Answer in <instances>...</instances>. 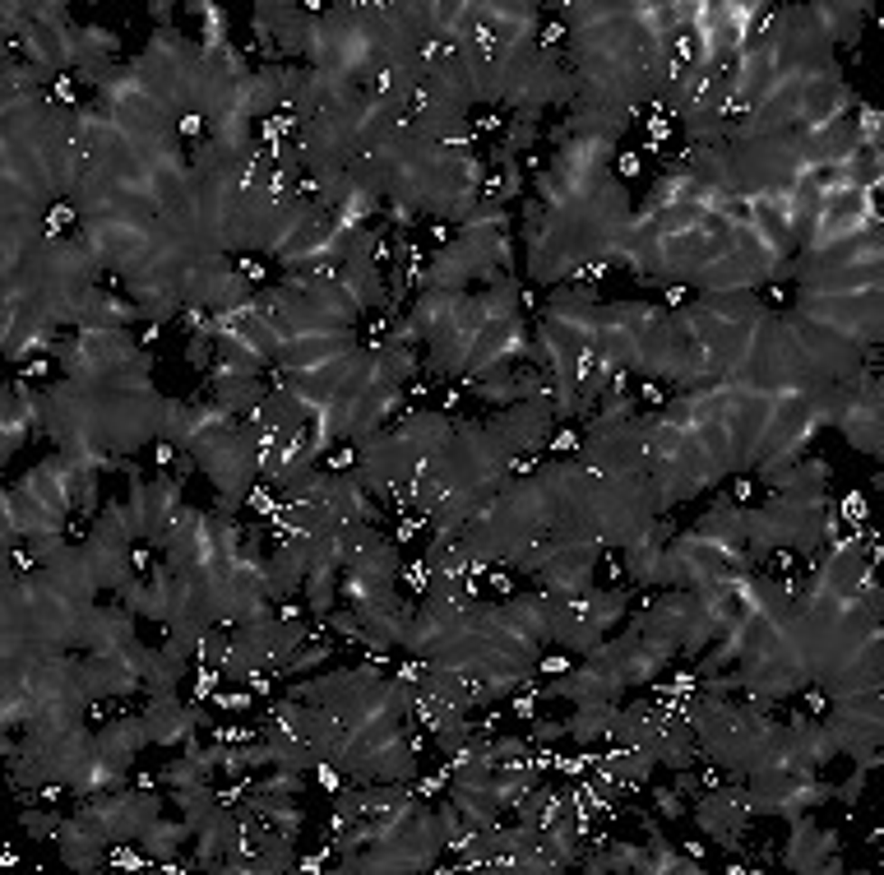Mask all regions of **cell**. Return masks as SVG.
I'll return each instance as SVG.
<instances>
[{
    "instance_id": "obj_1",
    "label": "cell",
    "mask_w": 884,
    "mask_h": 875,
    "mask_svg": "<svg viewBox=\"0 0 884 875\" xmlns=\"http://www.w3.org/2000/svg\"><path fill=\"white\" fill-rule=\"evenodd\" d=\"M551 413L542 404H509V408H496L487 417V431L496 435V445L514 459V454H547V441H551Z\"/></svg>"
},
{
    "instance_id": "obj_2",
    "label": "cell",
    "mask_w": 884,
    "mask_h": 875,
    "mask_svg": "<svg viewBox=\"0 0 884 875\" xmlns=\"http://www.w3.org/2000/svg\"><path fill=\"white\" fill-rule=\"evenodd\" d=\"M829 852H842V839H838V829H824V824L815 820V811H811V815H796V820H792V833H787V843L778 848V861H783L787 870H806V875H815L820 861H824Z\"/></svg>"
},
{
    "instance_id": "obj_3",
    "label": "cell",
    "mask_w": 884,
    "mask_h": 875,
    "mask_svg": "<svg viewBox=\"0 0 884 875\" xmlns=\"http://www.w3.org/2000/svg\"><path fill=\"white\" fill-rule=\"evenodd\" d=\"M148 741H153V732H148V723H144V713H116V718H107V723L93 732V746H98L102 755H111V760H126V765H135V755H139Z\"/></svg>"
},
{
    "instance_id": "obj_4",
    "label": "cell",
    "mask_w": 884,
    "mask_h": 875,
    "mask_svg": "<svg viewBox=\"0 0 884 875\" xmlns=\"http://www.w3.org/2000/svg\"><path fill=\"white\" fill-rule=\"evenodd\" d=\"M616 723H621V704H612V699L575 704V713L566 718V737L575 746H597V741H612L616 737Z\"/></svg>"
},
{
    "instance_id": "obj_5",
    "label": "cell",
    "mask_w": 884,
    "mask_h": 875,
    "mask_svg": "<svg viewBox=\"0 0 884 875\" xmlns=\"http://www.w3.org/2000/svg\"><path fill=\"white\" fill-rule=\"evenodd\" d=\"M185 839H190V824H185V820H153V824L144 829L139 848L148 852L153 866H163V861H176V857H181V843H185Z\"/></svg>"
},
{
    "instance_id": "obj_6",
    "label": "cell",
    "mask_w": 884,
    "mask_h": 875,
    "mask_svg": "<svg viewBox=\"0 0 884 875\" xmlns=\"http://www.w3.org/2000/svg\"><path fill=\"white\" fill-rule=\"evenodd\" d=\"M325 662H334V640H306L283 667H278V681H297V676H310Z\"/></svg>"
},
{
    "instance_id": "obj_7",
    "label": "cell",
    "mask_w": 884,
    "mask_h": 875,
    "mask_svg": "<svg viewBox=\"0 0 884 875\" xmlns=\"http://www.w3.org/2000/svg\"><path fill=\"white\" fill-rule=\"evenodd\" d=\"M255 787H260V792H278V797H301V787H306V774L269 765V774H260V778H255Z\"/></svg>"
},
{
    "instance_id": "obj_8",
    "label": "cell",
    "mask_w": 884,
    "mask_h": 875,
    "mask_svg": "<svg viewBox=\"0 0 884 875\" xmlns=\"http://www.w3.org/2000/svg\"><path fill=\"white\" fill-rule=\"evenodd\" d=\"M833 514L842 524H870V496L866 491H848V496H838V505H833Z\"/></svg>"
},
{
    "instance_id": "obj_9",
    "label": "cell",
    "mask_w": 884,
    "mask_h": 875,
    "mask_svg": "<svg viewBox=\"0 0 884 875\" xmlns=\"http://www.w3.org/2000/svg\"><path fill=\"white\" fill-rule=\"evenodd\" d=\"M653 811H658L667 824H676V820H686V815H690V802L680 797L676 787H653Z\"/></svg>"
},
{
    "instance_id": "obj_10",
    "label": "cell",
    "mask_w": 884,
    "mask_h": 875,
    "mask_svg": "<svg viewBox=\"0 0 884 875\" xmlns=\"http://www.w3.org/2000/svg\"><path fill=\"white\" fill-rule=\"evenodd\" d=\"M185 362H190L195 371H209V366L218 362V343H214L209 334H185Z\"/></svg>"
},
{
    "instance_id": "obj_11",
    "label": "cell",
    "mask_w": 884,
    "mask_h": 875,
    "mask_svg": "<svg viewBox=\"0 0 884 875\" xmlns=\"http://www.w3.org/2000/svg\"><path fill=\"white\" fill-rule=\"evenodd\" d=\"M560 741H570L566 737V718H537L528 723V746H560Z\"/></svg>"
},
{
    "instance_id": "obj_12",
    "label": "cell",
    "mask_w": 884,
    "mask_h": 875,
    "mask_svg": "<svg viewBox=\"0 0 884 875\" xmlns=\"http://www.w3.org/2000/svg\"><path fill=\"white\" fill-rule=\"evenodd\" d=\"M214 709H223V713H251L255 709V690L251 686H236V690H214V699H209Z\"/></svg>"
},
{
    "instance_id": "obj_13",
    "label": "cell",
    "mask_w": 884,
    "mask_h": 875,
    "mask_svg": "<svg viewBox=\"0 0 884 875\" xmlns=\"http://www.w3.org/2000/svg\"><path fill=\"white\" fill-rule=\"evenodd\" d=\"M533 746H528V737H491V760L496 765H509V760H524V755H528Z\"/></svg>"
},
{
    "instance_id": "obj_14",
    "label": "cell",
    "mask_w": 884,
    "mask_h": 875,
    "mask_svg": "<svg viewBox=\"0 0 884 875\" xmlns=\"http://www.w3.org/2000/svg\"><path fill=\"white\" fill-rule=\"evenodd\" d=\"M866 774H870V769H861V765H857L848 783H838V787H833V802H842L848 811H857V802H861V787H866Z\"/></svg>"
},
{
    "instance_id": "obj_15",
    "label": "cell",
    "mask_w": 884,
    "mask_h": 875,
    "mask_svg": "<svg viewBox=\"0 0 884 875\" xmlns=\"http://www.w3.org/2000/svg\"><path fill=\"white\" fill-rule=\"evenodd\" d=\"M667 774H671V787H676L686 802L704 792V783H699V769H695V765H686V769H667Z\"/></svg>"
},
{
    "instance_id": "obj_16",
    "label": "cell",
    "mask_w": 884,
    "mask_h": 875,
    "mask_svg": "<svg viewBox=\"0 0 884 875\" xmlns=\"http://www.w3.org/2000/svg\"><path fill=\"white\" fill-rule=\"evenodd\" d=\"M111 866H120V870H139V866H148V852L139 848H130V843H111Z\"/></svg>"
},
{
    "instance_id": "obj_17",
    "label": "cell",
    "mask_w": 884,
    "mask_h": 875,
    "mask_svg": "<svg viewBox=\"0 0 884 875\" xmlns=\"http://www.w3.org/2000/svg\"><path fill=\"white\" fill-rule=\"evenodd\" d=\"M172 14H176L172 0H153V5H148V19H153L157 28H176V24H172Z\"/></svg>"
},
{
    "instance_id": "obj_18",
    "label": "cell",
    "mask_w": 884,
    "mask_h": 875,
    "mask_svg": "<svg viewBox=\"0 0 884 875\" xmlns=\"http://www.w3.org/2000/svg\"><path fill=\"white\" fill-rule=\"evenodd\" d=\"M47 371H52L47 357H33V362H24V366H19V376H24V380H43Z\"/></svg>"
}]
</instances>
